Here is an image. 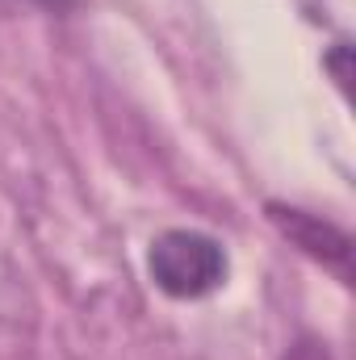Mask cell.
<instances>
[{
    "label": "cell",
    "instance_id": "obj_3",
    "mask_svg": "<svg viewBox=\"0 0 356 360\" xmlns=\"http://www.w3.org/2000/svg\"><path fill=\"white\" fill-rule=\"evenodd\" d=\"M281 360H336V356H331L327 340H319V335H298V340L285 348Z\"/></svg>",
    "mask_w": 356,
    "mask_h": 360
},
{
    "label": "cell",
    "instance_id": "obj_1",
    "mask_svg": "<svg viewBox=\"0 0 356 360\" xmlns=\"http://www.w3.org/2000/svg\"><path fill=\"white\" fill-rule=\"evenodd\" d=\"M147 272H151L160 293H168L177 302H197V297H210L227 285L231 260L214 235L177 226V231H164L151 239Z\"/></svg>",
    "mask_w": 356,
    "mask_h": 360
},
{
    "label": "cell",
    "instance_id": "obj_5",
    "mask_svg": "<svg viewBox=\"0 0 356 360\" xmlns=\"http://www.w3.org/2000/svg\"><path fill=\"white\" fill-rule=\"evenodd\" d=\"M38 4H46V8H55V13H59V8H72L76 0H38Z\"/></svg>",
    "mask_w": 356,
    "mask_h": 360
},
{
    "label": "cell",
    "instance_id": "obj_2",
    "mask_svg": "<svg viewBox=\"0 0 356 360\" xmlns=\"http://www.w3.org/2000/svg\"><path fill=\"white\" fill-rule=\"evenodd\" d=\"M268 222L276 226V235L298 248L302 256H310L314 264L336 272L340 285H352V235L344 226H336L323 214H310L302 205H285V201H268L265 205Z\"/></svg>",
    "mask_w": 356,
    "mask_h": 360
},
{
    "label": "cell",
    "instance_id": "obj_4",
    "mask_svg": "<svg viewBox=\"0 0 356 360\" xmlns=\"http://www.w3.org/2000/svg\"><path fill=\"white\" fill-rule=\"evenodd\" d=\"M348 55H352V46H348L344 38H340V42H336V51L327 55V68L336 72V84H340L344 92H348V76H352V72H348Z\"/></svg>",
    "mask_w": 356,
    "mask_h": 360
}]
</instances>
